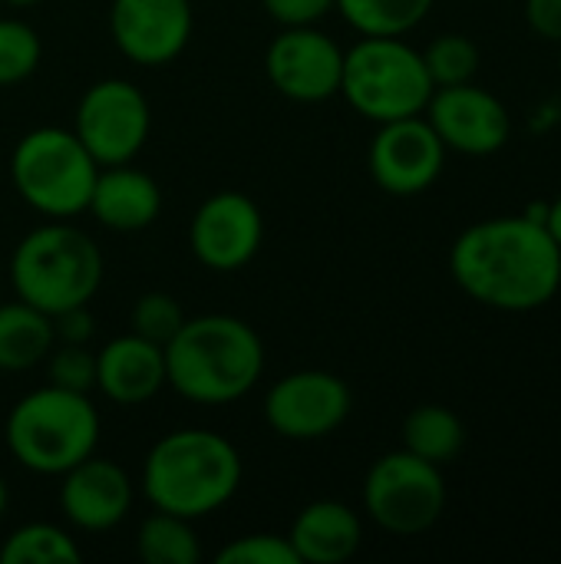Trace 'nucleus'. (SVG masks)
<instances>
[{
  "label": "nucleus",
  "instance_id": "nucleus-17",
  "mask_svg": "<svg viewBox=\"0 0 561 564\" xmlns=\"http://www.w3.org/2000/svg\"><path fill=\"white\" fill-rule=\"evenodd\" d=\"M165 387V350L152 340L126 337L96 350V390L116 406L149 403Z\"/></svg>",
  "mask_w": 561,
  "mask_h": 564
},
{
  "label": "nucleus",
  "instance_id": "nucleus-28",
  "mask_svg": "<svg viewBox=\"0 0 561 564\" xmlns=\"http://www.w3.org/2000/svg\"><path fill=\"white\" fill-rule=\"evenodd\" d=\"M46 380L53 387L73 390V393H89L96 390V354L86 344H53L46 354Z\"/></svg>",
  "mask_w": 561,
  "mask_h": 564
},
{
  "label": "nucleus",
  "instance_id": "nucleus-21",
  "mask_svg": "<svg viewBox=\"0 0 561 564\" xmlns=\"http://www.w3.org/2000/svg\"><path fill=\"white\" fill-rule=\"evenodd\" d=\"M466 446V426L463 420L440 403L417 406L403 420V449L433 463V466H450Z\"/></svg>",
  "mask_w": 561,
  "mask_h": 564
},
{
  "label": "nucleus",
  "instance_id": "nucleus-12",
  "mask_svg": "<svg viewBox=\"0 0 561 564\" xmlns=\"http://www.w3.org/2000/svg\"><path fill=\"white\" fill-rule=\"evenodd\" d=\"M374 182L387 195H420L427 192L446 165V145L436 135V129L427 122V116H407L393 122H380L370 155H367Z\"/></svg>",
  "mask_w": 561,
  "mask_h": 564
},
{
  "label": "nucleus",
  "instance_id": "nucleus-22",
  "mask_svg": "<svg viewBox=\"0 0 561 564\" xmlns=\"http://www.w3.org/2000/svg\"><path fill=\"white\" fill-rule=\"evenodd\" d=\"M334 10L360 36H407L427 20L433 0H334Z\"/></svg>",
  "mask_w": 561,
  "mask_h": 564
},
{
  "label": "nucleus",
  "instance_id": "nucleus-24",
  "mask_svg": "<svg viewBox=\"0 0 561 564\" xmlns=\"http://www.w3.org/2000/svg\"><path fill=\"white\" fill-rule=\"evenodd\" d=\"M83 558L76 539L50 522H30L7 535L0 564H73Z\"/></svg>",
  "mask_w": 561,
  "mask_h": 564
},
{
  "label": "nucleus",
  "instance_id": "nucleus-33",
  "mask_svg": "<svg viewBox=\"0 0 561 564\" xmlns=\"http://www.w3.org/2000/svg\"><path fill=\"white\" fill-rule=\"evenodd\" d=\"M546 231L552 235V241L561 248V195L555 202H549V212H546Z\"/></svg>",
  "mask_w": 561,
  "mask_h": 564
},
{
  "label": "nucleus",
  "instance_id": "nucleus-34",
  "mask_svg": "<svg viewBox=\"0 0 561 564\" xmlns=\"http://www.w3.org/2000/svg\"><path fill=\"white\" fill-rule=\"evenodd\" d=\"M3 512H7V486L0 479V519H3Z\"/></svg>",
  "mask_w": 561,
  "mask_h": 564
},
{
  "label": "nucleus",
  "instance_id": "nucleus-11",
  "mask_svg": "<svg viewBox=\"0 0 561 564\" xmlns=\"http://www.w3.org/2000/svg\"><path fill=\"white\" fill-rule=\"evenodd\" d=\"M265 73L291 102H324L341 93L344 50L317 26H284L268 53Z\"/></svg>",
  "mask_w": 561,
  "mask_h": 564
},
{
  "label": "nucleus",
  "instance_id": "nucleus-5",
  "mask_svg": "<svg viewBox=\"0 0 561 564\" xmlns=\"http://www.w3.org/2000/svg\"><path fill=\"white\" fill-rule=\"evenodd\" d=\"M7 449L36 476H63L99 446V413L89 393L40 387L20 397L7 413Z\"/></svg>",
  "mask_w": 561,
  "mask_h": 564
},
{
  "label": "nucleus",
  "instance_id": "nucleus-27",
  "mask_svg": "<svg viewBox=\"0 0 561 564\" xmlns=\"http://www.w3.org/2000/svg\"><path fill=\"white\" fill-rule=\"evenodd\" d=\"M185 324V311L182 304L165 294V291H149L142 294L136 304H132V314H129V327L136 337L142 340H152L165 350V344L182 330Z\"/></svg>",
  "mask_w": 561,
  "mask_h": 564
},
{
  "label": "nucleus",
  "instance_id": "nucleus-31",
  "mask_svg": "<svg viewBox=\"0 0 561 564\" xmlns=\"http://www.w3.org/2000/svg\"><path fill=\"white\" fill-rule=\"evenodd\" d=\"M526 23L536 36L561 43V0H526Z\"/></svg>",
  "mask_w": 561,
  "mask_h": 564
},
{
  "label": "nucleus",
  "instance_id": "nucleus-30",
  "mask_svg": "<svg viewBox=\"0 0 561 564\" xmlns=\"http://www.w3.org/2000/svg\"><path fill=\"white\" fill-rule=\"evenodd\" d=\"M268 17L281 26H317L331 10L334 0H261Z\"/></svg>",
  "mask_w": 561,
  "mask_h": 564
},
{
  "label": "nucleus",
  "instance_id": "nucleus-1",
  "mask_svg": "<svg viewBox=\"0 0 561 564\" xmlns=\"http://www.w3.org/2000/svg\"><path fill=\"white\" fill-rule=\"evenodd\" d=\"M450 274L476 304L529 314L559 294L561 248L526 215L483 218L453 241Z\"/></svg>",
  "mask_w": 561,
  "mask_h": 564
},
{
  "label": "nucleus",
  "instance_id": "nucleus-25",
  "mask_svg": "<svg viewBox=\"0 0 561 564\" xmlns=\"http://www.w3.org/2000/svg\"><path fill=\"white\" fill-rule=\"evenodd\" d=\"M423 53L427 73L433 79V89L440 86H460V83H473L479 73V46L466 36V33H440L436 40H430Z\"/></svg>",
  "mask_w": 561,
  "mask_h": 564
},
{
  "label": "nucleus",
  "instance_id": "nucleus-8",
  "mask_svg": "<svg viewBox=\"0 0 561 564\" xmlns=\"http://www.w3.org/2000/svg\"><path fill=\"white\" fill-rule=\"evenodd\" d=\"M446 509L443 469L407 453L380 456L364 479V512L390 535H420Z\"/></svg>",
  "mask_w": 561,
  "mask_h": 564
},
{
  "label": "nucleus",
  "instance_id": "nucleus-15",
  "mask_svg": "<svg viewBox=\"0 0 561 564\" xmlns=\"http://www.w3.org/2000/svg\"><path fill=\"white\" fill-rule=\"evenodd\" d=\"M109 33L126 59L165 66L192 40V0H112Z\"/></svg>",
  "mask_w": 561,
  "mask_h": 564
},
{
  "label": "nucleus",
  "instance_id": "nucleus-35",
  "mask_svg": "<svg viewBox=\"0 0 561 564\" xmlns=\"http://www.w3.org/2000/svg\"><path fill=\"white\" fill-rule=\"evenodd\" d=\"M3 3H10V7H33V3H40V0H3Z\"/></svg>",
  "mask_w": 561,
  "mask_h": 564
},
{
  "label": "nucleus",
  "instance_id": "nucleus-32",
  "mask_svg": "<svg viewBox=\"0 0 561 564\" xmlns=\"http://www.w3.org/2000/svg\"><path fill=\"white\" fill-rule=\"evenodd\" d=\"M53 330H56L60 344H89L96 324H93V314L83 304V307H69V311L53 314Z\"/></svg>",
  "mask_w": 561,
  "mask_h": 564
},
{
  "label": "nucleus",
  "instance_id": "nucleus-9",
  "mask_svg": "<svg viewBox=\"0 0 561 564\" xmlns=\"http://www.w3.org/2000/svg\"><path fill=\"white\" fill-rule=\"evenodd\" d=\"M152 129V109L142 89L129 79H99L93 83L73 116V132L86 145V152L106 165H126L132 162Z\"/></svg>",
  "mask_w": 561,
  "mask_h": 564
},
{
  "label": "nucleus",
  "instance_id": "nucleus-7",
  "mask_svg": "<svg viewBox=\"0 0 561 564\" xmlns=\"http://www.w3.org/2000/svg\"><path fill=\"white\" fill-rule=\"evenodd\" d=\"M99 162L73 129L40 126L20 135L10 155V178L23 205L46 218H76L86 212Z\"/></svg>",
  "mask_w": 561,
  "mask_h": 564
},
{
  "label": "nucleus",
  "instance_id": "nucleus-19",
  "mask_svg": "<svg viewBox=\"0 0 561 564\" xmlns=\"http://www.w3.org/2000/svg\"><path fill=\"white\" fill-rule=\"evenodd\" d=\"M288 542L301 564H341L357 555L364 542V525L350 506L337 499H321L298 512Z\"/></svg>",
  "mask_w": 561,
  "mask_h": 564
},
{
  "label": "nucleus",
  "instance_id": "nucleus-18",
  "mask_svg": "<svg viewBox=\"0 0 561 564\" xmlns=\"http://www.w3.org/2000/svg\"><path fill=\"white\" fill-rule=\"evenodd\" d=\"M86 212L109 231H142L162 212V188L149 172L126 165H106L96 175Z\"/></svg>",
  "mask_w": 561,
  "mask_h": 564
},
{
  "label": "nucleus",
  "instance_id": "nucleus-36",
  "mask_svg": "<svg viewBox=\"0 0 561 564\" xmlns=\"http://www.w3.org/2000/svg\"><path fill=\"white\" fill-rule=\"evenodd\" d=\"M559 69H561V56H559Z\"/></svg>",
  "mask_w": 561,
  "mask_h": 564
},
{
  "label": "nucleus",
  "instance_id": "nucleus-10",
  "mask_svg": "<svg viewBox=\"0 0 561 564\" xmlns=\"http://www.w3.org/2000/svg\"><path fill=\"white\" fill-rule=\"evenodd\" d=\"M350 387L327 370H298L281 377L265 400V420L281 440L314 443L337 433L350 416Z\"/></svg>",
  "mask_w": 561,
  "mask_h": 564
},
{
  "label": "nucleus",
  "instance_id": "nucleus-2",
  "mask_svg": "<svg viewBox=\"0 0 561 564\" xmlns=\"http://www.w3.org/2000/svg\"><path fill=\"white\" fill-rule=\"evenodd\" d=\"M265 373V344L251 324L231 314L185 317L165 344V387L198 406H225L248 397Z\"/></svg>",
  "mask_w": 561,
  "mask_h": 564
},
{
  "label": "nucleus",
  "instance_id": "nucleus-6",
  "mask_svg": "<svg viewBox=\"0 0 561 564\" xmlns=\"http://www.w3.org/2000/svg\"><path fill=\"white\" fill-rule=\"evenodd\" d=\"M354 112L370 122H393L420 116L433 96L423 53L403 36H360L344 50L341 93Z\"/></svg>",
  "mask_w": 561,
  "mask_h": 564
},
{
  "label": "nucleus",
  "instance_id": "nucleus-23",
  "mask_svg": "<svg viewBox=\"0 0 561 564\" xmlns=\"http://www.w3.org/2000/svg\"><path fill=\"white\" fill-rule=\"evenodd\" d=\"M136 552L145 564H198L202 542L192 529V519L172 512H152L136 535Z\"/></svg>",
  "mask_w": 561,
  "mask_h": 564
},
{
  "label": "nucleus",
  "instance_id": "nucleus-20",
  "mask_svg": "<svg viewBox=\"0 0 561 564\" xmlns=\"http://www.w3.org/2000/svg\"><path fill=\"white\" fill-rule=\"evenodd\" d=\"M56 344L53 317L26 301L0 304V370L23 373L40 367Z\"/></svg>",
  "mask_w": 561,
  "mask_h": 564
},
{
  "label": "nucleus",
  "instance_id": "nucleus-16",
  "mask_svg": "<svg viewBox=\"0 0 561 564\" xmlns=\"http://www.w3.org/2000/svg\"><path fill=\"white\" fill-rule=\"evenodd\" d=\"M60 509L79 532H109L132 512V479L119 463L93 453L63 473Z\"/></svg>",
  "mask_w": 561,
  "mask_h": 564
},
{
  "label": "nucleus",
  "instance_id": "nucleus-4",
  "mask_svg": "<svg viewBox=\"0 0 561 564\" xmlns=\"http://www.w3.org/2000/svg\"><path fill=\"white\" fill-rule=\"evenodd\" d=\"M10 284L43 314L83 307L103 284V251L76 225L53 218L20 238L10 258Z\"/></svg>",
  "mask_w": 561,
  "mask_h": 564
},
{
  "label": "nucleus",
  "instance_id": "nucleus-3",
  "mask_svg": "<svg viewBox=\"0 0 561 564\" xmlns=\"http://www.w3.org/2000/svg\"><path fill=\"white\" fill-rule=\"evenodd\" d=\"M241 486V456L212 430H172L142 463V492L152 509L205 519L228 506Z\"/></svg>",
  "mask_w": 561,
  "mask_h": 564
},
{
  "label": "nucleus",
  "instance_id": "nucleus-13",
  "mask_svg": "<svg viewBox=\"0 0 561 564\" xmlns=\"http://www.w3.org/2000/svg\"><path fill=\"white\" fill-rule=\"evenodd\" d=\"M423 116L443 139L446 152L460 155H493L513 135V119L503 99H496L489 89L476 83L433 89Z\"/></svg>",
  "mask_w": 561,
  "mask_h": 564
},
{
  "label": "nucleus",
  "instance_id": "nucleus-26",
  "mask_svg": "<svg viewBox=\"0 0 561 564\" xmlns=\"http://www.w3.org/2000/svg\"><path fill=\"white\" fill-rule=\"evenodd\" d=\"M43 43L36 30L23 20L3 17L0 20V86H17L30 79L40 66Z\"/></svg>",
  "mask_w": 561,
  "mask_h": 564
},
{
  "label": "nucleus",
  "instance_id": "nucleus-14",
  "mask_svg": "<svg viewBox=\"0 0 561 564\" xmlns=\"http://www.w3.org/2000/svg\"><path fill=\"white\" fill-rule=\"evenodd\" d=\"M261 238H265L261 208L241 192L208 195L188 225L192 254L198 258V264L212 271L245 268L258 254Z\"/></svg>",
  "mask_w": 561,
  "mask_h": 564
},
{
  "label": "nucleus",
  "instance_id": "nucleus-29",
  "mask_svg": "<svg viewBox=\"0 0 561 564\" xmlns=\"http://www.w3.org/2000/svg\"><path fill=\"white\" fill-rule=\"evenodd\" d=\"M218 564H301L288 535H245V539H235L228 542L218 555Z\"/></svg>",
  "mask_w": 561,
  "mask_h": 564
}]
</instances>
